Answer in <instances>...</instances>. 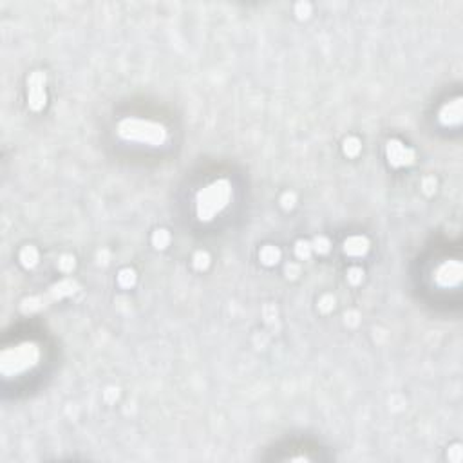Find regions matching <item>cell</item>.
<instances>
[{"label": "cell", "mask_w": 463, "mask_h": 463, "mask_svg": "<svg viewBox=\"0 0 463 463\" xmlns=\"http://www.w3.org/2000/svg\"><path fill=\"white\" fill-rule=\"evenodd\" d=\"M434 279L440 286H456L462 279V268H460L458 261H449V263H443L438 270H436V275Z\"/></svg>", "instance_id": "obj_3"}, {"label": "cell", "mask_w": 463, "mask_h": 463, "mask_svg": "<svg viewBox=\"0 0 463 463\" xmlns=\"http://www.w3.org/2000/svg\"><path fill=\"white\" fill-rule=\"evenodd\" d=\"M445 110H449V120L445 123H458L460 118H462V107H460V100L453 102L445 107Z\"/></svg>", "instance_id": "obj_4"}, {"label": "cell", "mask_w": 463, "mask_h": 463, "mask_svg": "<svg viewBox=\"0 0 463 463\" xmlns=\"http://www.w3.org/2000/svg\"><path fill=\"white\" fill-rule=\"evenodd\" d=\"M230 189L224 181L214 183L212 187L201 192L200 195V215L201 219H210L215 212H219L223 209L226 201H228Z\"/></svg>", "instance_id": "obj_1"}, {"label": "cell", "mask_w": 463, "mask_h": 463, "mask_svg": "<svg viewBox=\"0 0 463 463\" xmlns=\"http://www.w3.org/2000/svg\"><path fill=\"white\" fill-rule=\"evenodd\" d=\"M38 357H40V351H38V348H36L35 344H29V342L19 344V346L15 348V357H13L15 368L11 369L10 373L19 375V373H22V371H25V369H31L33 366H36Z\"/></svg>", "instance_id": "obj_2"}]
</instances>
